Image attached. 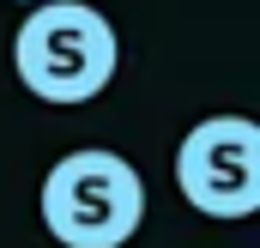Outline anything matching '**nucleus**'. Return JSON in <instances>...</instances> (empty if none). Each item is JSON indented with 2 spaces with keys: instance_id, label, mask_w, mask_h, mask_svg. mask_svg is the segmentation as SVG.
Returning a JSON list of instances; mask_svg holds the SVG:
<instances>
[{
  "instance_id": "f257e3e1",
  "label": "nucleus",
  "mask_w": 260,
  "mask_h": 248,
  "mask_svg": "<svg viewBox=\"0 0 260 248\" xmlns=\"http://www.w3.org/2000/svg\"><path fill=\"white\" fill-rule=\"evenodd\" d=\"M115 67H121V37L109 12H97L91 0H43L12 30V73L49 109H79L103 97L115 85Z\"/></svg>"
},
{
  "instance_id": "f03ea898",
  "label": "nucleus",
  "mask_w": 260,
  "mask_h": 248,
  "mask_svg": "<svg viewBox=\"0 0 260 248\" xmlns=\"http://www.w3.org/2000/svg\"><path fill=\"white\" fill-rule=\"evenodd\" d=\"M37 212L61 248H127L145 224V182L121 151L79 145L49 164Z\"/></svg>"
},
{
  "instance_id": "7ed1b4c3",
  "label": "nucleus",
  "mask_w": 260,
  "mask_h": 248,
  "mask_svg": "<svg viewBox=\"0 0 260 248\" xmlns=\"http://www.w3.org/2000/svg\"><path fill=\"white\" fill-rule=\"evenodd\" d=\"M176 188L200 218L236 224L260 212V127L248 115H206L176 145Z\"/></svg>"
},
{
  "instance_id": "20e7f679",
  "label": "nucleus",
  "mask_w": 260,
  "mask_h": 248,
  "mask_svg": "<svg viewBox=\"0 0 260 248\" xmlns=\"http://www.w3.org/2000/svg\"><path fill=\"white\" fill-rule=\"evenodd\" d=\"M12 6H24V12H30V6H43V0H12Z\"/></svg>"
}]
</instances>
